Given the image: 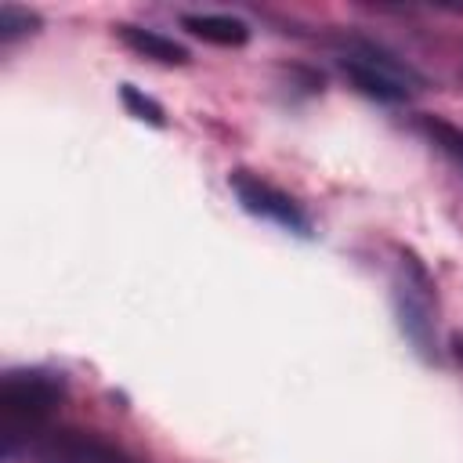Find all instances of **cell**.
<instances>
[{
  "label": "cell",
  "instance_id": "cell-1",
  "mask_svg": "<svg viewBox=\"0 0 463 463\" xmlns=\"http://www.w3.org/2000/svg\"><path fill=\"white\" fill-rule=\"evenodd\" d=\"M65 398V380L47 369H7L0 380V449L14 463L33 452L51 430V420Z\"/></svg>",
  "mask_w": 463,
  "mask_h": 463
},
{
  "label": "cell",
  "instance_id": "cell-2",
  "mask_svg": "<svg viewBox=\"0 0 463 463\" xmlns=\"http://www.w3.org/2000/svg\"><path fill=\"white\" fill-rule=\"evenodd\" d=\"M333 51H336V69L344 72V80L373 101L402 105L416 90L427 87V80L405 58H398L391 47H383L369 36L344 33L333 40Z\"/></svg>",
  "mask_w": 463,
  "mask_h": 463
},
{
  "label": "cell",
  "instance_id": "cell-3",
  "mask_svg": "<svg viewBox=\"0 0 463 463\" xmlns=\"http://www.w3.org/2000/svg\"><path fill=\"white\" fill-rule=\"evenodd\" d=\"M391 304L402 336L409 347L423 358H438V286L423 257L409 246H394V264H391Z\"/></svg>",
  "mask_w": 463,
  "mask_h": 463
},
{
  "label": "cell",
  "instance_id": "cell-4",
  "mask_svg": "<svg viewBox=\"0 0 463 463\" xmlns=\"http://www.w3.org/2000/svg\"><path fill=\"white\" fill-rule=\"evenodd\" d=\"M228 188H232V195L239 199V206H242L246 213L264 217V221H271V224H279L282 232L300 235V239H311V235H315L311 217L304 213V206H300L289 192H282V188H275L271 181H264L260 174H253V170H246V166H235V170L228 174Z\"/></svg>",
  "mask_w": 463,
  "mask_h": 463
},
{
  "label": "cell",
  "instance_id": "cell-5",
  "mask_svg": "<svg viewBox=\"0 0 463 463\" xmlns=\"http://www.w3.org/2000/svg\"><path fill=\"white\" fill-rule=\"evenodd\" d=\"M33 459L36 463H141L123 445L76 427H51L33 449Z\"/></svg>",
  "mask_w": 463,
  "mask_h": 463
},
{
  "label": "cell",
  "instance_id": "cell-6",
  "mask_svg": "<svg viewBox=\"0 0 463 463\" xmlns=\"http://www.w3.org/2000/svg\"><path fill=\"white\" fill-rule=\"evenodd\" d=\"M116 36L127 51H134L137 58L145 61H156V65H192V51L184 43H177L174 36L159 33V29H145V25H130V22H119L116 25Z\"/></svg>",
  "mask_w": 463,
  "mask_h": 463
},
{
  "label": "cell",
  "instance_id": "cell-7",
  "mask_svg": "<svg viewBox=\"0 0 463 463\" xmlns=\"http://www.w3.org/2000/svg\"><path fill=\"white\" fill-rule=\"evenodd\" d=\"M181 29L213 47H246L253 36L250 25L235 14H181Z\"/></svg>",
  "mask_w": 463,
  "mask_h": 463
},
{
  "label": "cell",
  "instance_id": "cell-8",
  "mask_svg": "<svg viewBox=\"0 0 463 463\" xmlns=\"http://www.w3.org/2000/svg\"><path fill=\"white\" fill-rule=\"evenodd\" d=\"M412 123H416V130H420L441 156H449V159L463 170V127H456V123L434 116V112H420Z\"/></svg>",
  "mask_w": 463,
  "mask_h": 463
},
{
  "label": "cell",
  "instance_id": "cell-9",
  "mask_svg": "<svg viewBox=\"0 0 463 463\" xmlns=\"http://www.w3.org/2000/svg\"><path fill=\"white\" fill-rule=\"evenodd\" d=\"M119 101H123V109H127V116H134L137 123H148V127H166V112H163V105L152 98V94H145L141 87H134V83H119Z\"/></svg>",
  "mask_w": 463,
  "mask_h": 463
},
{
  "label": "cell",
  "instance_id": "cell-10",
  "mask_svg": "<svg viewBox=\"0 0 463 463\" xmlns=\"http://www.w3.org/2000/svg\"><path fill=\"white\" fill-rule=\"evenodd\" d=\"M40 25H43V22H40L36 11L18 7V4H0V43H4V47H11L14 40L36 33Z\"/></svg>",
  "mask_w": 463,
  "mask_h": 463
},
{
  "label": "cell",
  "instance_id": "cell-11",
  "mask_svg": "<svg viewBox=\"0 0 463 463\" xmlns=\"http://www.w3.org/2000/svg\"><path fill=\"white\" fill-rule=\"evenodd\" d=\"M449 347H452V358L463 365V333H452L449 336Z\"/></svg>",
  "mask_w": 463,
  "mask_h": 463
}]
</instances>
